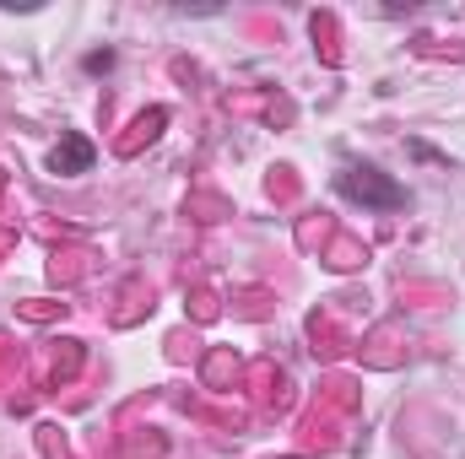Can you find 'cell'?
Segmentation results:
<instances>
[{
  "label": "cell",
  "mask_w": 465,
  "mask_h": 459,
  "mask_svg": "<svg viewBox=\"0 0 465 459\" xmlns=\"http://www.w3.org/2000/svg\"><path fill=\"white\" fill-rule=\"evenodd\" d=\"M336 184H341V195H347V200L373 206V211H395V206H406V190H401L390 173H379V168H347Z\"/></svg>",
  "instance_id": "6da1fadb"
},
{
  "label": "cell",
  "mask_w": 465,
  "mask_h": 459,
  "mask_svg": "<svg viewBox=\"0 0 465 459\" xmlns=\"http://www.w3.org/2000/svg\"><path fill=\"white\" fill-rule=\"evenodd\" d=\"M49 168H54V173H65V179H71V173H87V168H93V141L65 135V141L49 151Z\"/></svg>",
  "instance_id": "7a4b0ae2"
}]
</instances>
